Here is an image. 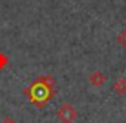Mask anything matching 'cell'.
<instances>
[{
    "label": "cell",
    "instance_id": "cell-1",
    "mask_svg": "<svg viewBox=\"0 0 126 123\" xmlns=\"http://www.w3.org/2000/svg\"><path fill=\"white\" fill-rule=\"evenodd\" d=\"M56 80L50 74H43L36 77L34 82L30 83V86L22 89V93L28 98L30 104H33L37 108H43L55 95H56Z\"/></svg>",
    "mask_w": 126,
    "mask_h": 123
},
{
    "label": "cell",
    "instance_id": "cell-2",
    "mask_svg": "<svg viewBox=\"0 0 126 123\" xmlns=\"http://www.w3.org/2000/svg\"><path fill=\"white\" fill-rule=\"evenodd\" d=\"M77 116H79V113H77L76 107L70 102H64L56 110V117L61 123H74Z\"/></svg>",
    "mask_w": 126,
    "mask_h": 123
},
{
    "label": "cell",
    "instance_id": "cell-3",
    "mask_svg": "<svg viewBox=\"0 0 126 123\" xmlns=\"http://www.w3.org/2000/svg\"><path fill=\"white\" fill-rule=\"evenodd\" d=\"M105 80H107V77H105V74H102L101 71H94V73H91V76H89V83H91L92 86H95V88H101V86L105 83Z\"/></svg>",
    "mask_w": 126,
    "mask_h": 123
},
{
    "label": "cell",
    "instance_id": "cell-4",
    "mask_svg": "<svg viewBox=\"0 0 126 123\" xmlns=\"http://www.w3.org/2000/svg\"><path fill=\"white\" fill-rule=\"evenodd\" d=\"M113 91L119 95H126V79L125 77L116 79L113 83Z\"/></svg>",
    "mask_w": 126,
    "mask_h": 123
},
{
    "label": "cell",
    "instance_id": "cell-5",
    "mask_svg": "<svg viewBox=\"0 0 126 123\" xmlns=\"http://www.w3.org/2000/svg\"><path fill=\"white\" fill-rule=\"evenodd\" d=\"M117 42L122 45V47L126 50V28H123L120 33H119V36H117Z\"/></svg>",
    "mask_w": 126,
    "mask_h": 123
},
{
    "label": "cell",
    "instance_id": "cell-6",
    "mask_svg": "<svg viewBox=\"0 0 126 123\" xmlns=\"http://www.w3.org/2000/svg\"><path fill=\"white\" fill-rule=\"evenodd\" d=\"M8 64H9V58L3 52H0V70H3Z\"/></svg>",
    "mask_w": 126,
    "mask_h": 123
},
{
    "label": "cell",
    "instance_id": "cell-7",
    "mask_svg": "<svg viewBox=\"0 0 126 123\" xmlns=\"http://www.w3.org/2000/svg\"><path fill=\"white\" fill-rule=\"evenodd\" d=\"M0 123H18V122H16L14 117H11V116H6V117L2 120V122H0Z\"/></svg>",
    "mask_w": 126,
    "mask_h": 123
}]
</instances>
